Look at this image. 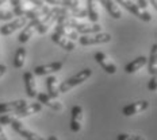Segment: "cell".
Segmentation results:
<instances>
[{"mask_svg": "<svg viewBox=\"0 0 157 140\" xmlns=\"http://www.w3.org/2000/svg\"><path fill=\"white\" fill-rule=\"evenodd\" d=\"M27 105V101L26 100H15V101H8V102H0V115L4 113H14L18 109H21L22 106Z\"/></svg>", "mask_w": 157, "mask_h": 140, "instance_id": "obj_14", "label": "cell"}, {"mask_svg": "<svg viewBox=\"0 0 157 140\" xmlns=\"http://www.w3.org/2000/svg\"><path fill=\"white\" fill-rule=\"evenodd\" d=\"M48 140H58V138L57 136H54V135H52V136H49L48 138Z\"/></svg>", "mask_w": 157, "mask_h": 140, "instance_id": "obj_32", "label": "cell"}, {"mask_svg": "<svg viewBox=\"0 0 157 140\" xmlns=\"http://www.w3.org/2000/svg\"><path fill=\"white\" fill-rule=\"evenodd\" d=\"M46 88H48V96L52 97L53 100H57L60 96V90H58V85H57V78L54 76H49L46 78Z\"/></svg>", "mask_w": 157, "mask_h": 140, "instance_id": "obj_20", "label": "cell"}, {"mask_svg": "<svg viewBox=\"0 0 157 140\" xmlns=\"http://www.w3.org/2000/svg\"><path fill=\"white\" fill-rule=\"evenodd\" d=\"M148 71L150 76H156L157 73V43H155L150 48V55L148 58Z\"/></svg>", "mask_w": 157, "mask_h": 140, "instance_id": "obj_21", "label": "cell"}, {"mask_svg": "<svg viewBox=\"0 0 157 140\" xmlns=\"http://www.w3.org/2000/svg\"><path fill=\"white\" fill-rule=\"evenodd\" d=\"M50 38H52V41H53L56 45H58V46L63 47L64 50H67V51H73L75 48H76V45H75V42H72V41H69V39L61 37V35L56 34V32L52 34Z\"/></svg>", "mask_w": 157, "mask_h": 140, "instance_id": "obj_16", "label": "cell"}, {"mask_svg": "<svg viewBox=\"0 0 157 140\" xmlns=\"http://www.w3.org/2000/svg\"><path fill=\"white\" fill-rule=\"evenodd\" d=\"M100 4L106 8V11L110 14V16H113L114 19H121L122 12H121L119 5H118L115 2H113V0H102Z\"/></svg>", "mask_w": 157, "mask_h": 140, "instance_id": "obj_17", "label": "cell"}, {"mask_svg": "<svg viewBox=\"0 0 157 140\" xmlns=\"http://www.w3.org/2000/svg\"><path fill=\"white\" fill-rule=\"evenodd\" d=\"M0 140H8L7 136H6V133L2 131V125H0Z\"/></svg>", "mask_w": 157, "mask_h": 140, "instance_id": "obj_31", "label": "cell"}, {"mask_svg": "<svg viewBox=\"0 0 157 140\" xmlns=\"http://www.w3.org/2000/svg\"><path fill=\"white\" fill-rule=\"evenodd\" d=\"M95 61L103 67V70L109 74H115L117 73V65L107 57V54L102 53V51H98L95 53Z\"/></svg>", "mask_w": 157, "mask_h": 140, "instance_id": "obj_7", "label": "cell"}, {"mask_svg": "<svg viewBox=\"0 0 157 140\" xmlns=\"http://www.w3.org/2000/svg\"><path fill=\"white\" fill-rule=\"evenodd\" d=\"M11 5H12V14L14 16H25L26 11H27V7H26V3L21 2V0H11Z\"/></svg>", "mask_w": 157, "mask_h": 140, "instance_id": "obj_22", "label": "cell"}, {"mask_svg": "<svg viewBox=\"0 0 157 140\" xmlns=\"http://www.w3.org/2000/svg\"><path fill=\"white\" fill-rule=\"evenodd\" d=\"M23 82H25V89H26V93L30 99H34L37 97V82H35V78H34V74L31 71H26L23 74Z\"/></svg>", "mask_w": 157, "mask_h": 140, "instance_id": "obj_11", "label": "cell"}, {"mask_svg": "<svg viewBox=\"0 0 157 140\" xmlns=\"http://www.w3.org/2000/svg\"><path fill=\"white\" fill-rule=\"evenodd\" d=\"M29 23V20L25 18V16H22V18H18V19H14L12 22H10V23H6L4 26H2L0 27V34L2 35H11L14 31L19 30V28H25V26Z\"/></svg>", "mask_w": 157, "mask_h": 140, "instance_id": "obj_6", "label": "cell"}, {"mask_svg": "<svg viewBox=\"0 0 157 140\" xmlns=\"http://www.w3.org/2000/svg\"><path fill=\"white\" fill-rule=\"evenodd\" d=\"M64 66V63L61 61H56V62H50L46 65H41V66H37L34 69V74L35 76H46V74L50 73H56V71L61 70Z\"/></svg>", "mask_w": 157, "mask_h": 140, "instance_id": "obj_8", "label": "cell"}, {"mask_svg": "<svg viewBox=\"0 0 157 140\" xmlns=\"http://www.w3.org/2000/svg\"><path fill=\"white\" fill-rule=\"evenodd\" d=\"M6 71H7V66H6V65H0V77L4 76Z\"/></svg>", "mask_w": 157, "mask_h": 140, "instance_id": "obj_30", "label": "cell"}, {"mask_svg": "<svg viewBox=\"0 0 157 140\" xmlns=\"http://www.w3.org/2000/svg\"><path fill=\"white\" fill-rule=\"evenodd\" d=\"M16 117L14 113H7V115H2L0 116V124L2 125H11L14 121H16Z\"/></svg>", "mask_w": 157, "mask_h": 140, "instance_id": "obj_25", "label": "cell"}, {"mask_svg": "<svg viewBox=\"0 0 157 140\" xmlns=\"http://www.w3.org/2000/svg\"><path fill=\"white\" fill-rule=\"evenodd\" d=\"M146 63H148V58L144 57V55H140V57H137L136 59H133L130 63H127V65H126L125 71H126V73H129V74L136 73V71L141 70Z\"/></svg>", "mask_w": 157, "mask_h": 140, "instance_id": "obj_15", "label": "cell"}, {"mask_svg": "<svg viewBox=\"0 0 157 140\" xmlns=\"http://www.w3.org/2000/svg\"><path fill=\"white\" fill-rule=\"evenodd\" d=\"M60 4L61 7L68 9V11H73V9L80 8V2L78 0H65V2H61Z\"/></svg>", "mask_w": 157, "mask_h": 140, "instance_id": "obj_24", "label": "cell"}, {"mask_svg": "<svg viewBox=\"0 0 157 140\" xmlns=\"http://www.w3.org/2000/svg\"><path fill=\"white\" fill-rule=\"evenodd\" d=\"M111 41V35L107 32H98L92 35H83L78 37V43L81 46H94V45H104Z\"/></svg>", "mask_w": 157, "mask_h": 140, "instance_id": "obj_2", "label": "cell"}, {"mask_svg": "<svg viewBox=\"0 0 157 140\" xmlns=\"http://www.w3.org/2000/svg\"><path fill=\"white\" fill-rule=\"evenodd\" d=\"M11 125H12V128H14L15 132H18L19 135L22 136V138H25V139H27V140H45L42 136H39L35 132H33L31 129H29L27 127H26L22 121H19V120L14 121Z\"/></svg>", "mask_w": 157, "mask_h": 140, "instance_id": "obj_5", "label": "cell"}, {"mask_svg": "<svg viewBox=\"0 0 157 140\" xmlns=\"http://www.w3.org/2000/svg\"><path fill=\"white\" fill-rule=\"evenodd\" d=\"M148 89L150 90V92H155V90L157 89V78H156V76H153V77L149 80Z\"/></svg>", "mask_w": 157, "mask_h": 140, "instance_id": "obj_28", "label": "cell"}, {"mask_svg": "<svg viewBox=\"0 0 157 140\" xmlns=\"http://www.w3.org/2000/svg\"><path fill=\"white\" fill-rule=\"evenodd\" d=\"M136 4L138 5L140 8H142V9H146V7H148V4H149V2H146V0H138V2H137Z\"/></svg>", "mask_w": 157, "mask_h": 140, "instance_id": "obj_29", "label": "cell"}, {"mask_svg": "<svg viewBox=\"0 0 157 140\" xmlns=\"http://www.w3.org/2000/svg\"><path fill=\"white\" fill-rule=\"evenodd\" d=\"M117 4H121L122 7H125L129 12H132L134 16H137V18L141 19V20H144V22H150L152 20V15H150L146 9L140 8L136 3L129 2V0H121V2L117 3Z\"/></svg>", "mask_w": 157, "mask_h": 140, "instance_id": "obj_3", "label": "cell"}, {"mask_svg": "<svg viewBox=\"0 0 157 140\" xmlns=\"http://www.w3.org/2000/svg\"><path fill=\"white\" fill-rule=\"evenodd\" d=\"M26 48L25 47H19L18 50H16L15 53V57H14V66L16 69H21V67H23L25 65V59H26Z\"/></svg>", "mask_w": 157, "mask_h": 140, "instance_id": "obj_23", "label": "cell"}, {"mask_svg": "<svg viewBox=\"0 0 157 140\" xmlns=\"http://www.w3.org/2000/svg\"><path fill=\"white\" fill-rule=\"evenodd\" d=\"M4 4V2H3V0H0V5H3Z\"/></svg>", "mask_w": 157, "mask_h": 140, "instance_id": "obj_33", "label": "cell"}, {"mask_svg": "<svg viewBox=\"0 0 157 140\" xmlns=\"http://www.w3.org/2000/svg\"><path fill=\"white\" fill-rule=\"evenodd\" d=\"M83 106L75 105L72 108V121H71V129L72 132H78L83 125Z\"/></svg>", "mask_w": 157, "mask_h": 140, "instance_id": "obj_9", "label": "cell"}, {"mask_svg": "<svg viewBox=\"0 0 157 140\" xmlns=\"http://www.w3.org/2000/svg\"><path fill=\"white\" fill-rule=\"evenodd\" d=\"M117 140H146L144 136L140 135H130V133H119L117 136Z\"/></svg>", "mask_w": 157, "mask_h": 140, "instance_id": "obj_26", "label": "cell"}, {"mask_svg": "<svg viewBox=\"0 0 157 140\" xmlns=\"http://www.w3.org/2000/svg\"><path fill=\"white\" fill-rule=\"evenodd\" d=\"M37 99H38V102L41 104V105H46L49 106L50 109L56 110V112H61V110L64 109V105L63 102H60L58 100H53L52 97H49L46 93H38L37 94Z\"/></svg>", "mask_w": 157, "mask_h": 140, "instance_id": "obj_10", "label": "cell"}, {"mask_svg": "<svg viewBox=\"0 0 157 140\" xmlns=\"http://www.w3.org/2000/svg\"><path fill=\"white\" fill-rule=\"evenodd\" d=\"M45 19V16H42V18H35L33 19V20H30L27 24L25 26L23 31L21 32V35H19L18 41L21 42V43H26V42L30 41V38L33 37V34H34V31L37 30V27L39 24H41V22Z\"/></svg>", "mask_w": 157, "mask_h": 140, "instance_id": "obj_4", "label": "cell"}, {"mask_svg": "<svg viewBox=\"0 0 157 140\" xmlns=\"http://www.w3.org/2000/svg\"><path fill=\"white\" fill-rule=\"evenodd\" d=\"M56 34H58V35H61V37H64V38H67V39H69V41H76V39L78 38V34L76 31L73 30V28H69V27H67V26H63V24H56Z\"/></svg>", "mask_w": 157, "mask_h": 140, "instance_id": "obj_18", "label": "cell"}, {"mask_svg": "<svg viewBox=\"0 0 157 140\" xmlns=\"http://www.w3.org/2000/svg\"><path fill=\"white\" fill-rule=\"evenodd\" d=\"M12 11H7V9H0V20H10L12 19Z\"/></svg>", "mask_w": 157, "mask_h": 140, "instance_id": "obj_27", "label": "cell"}, {"mask_svg": "<svg viewBox=\"0 0 157 140\" xmlns=\"http://www.w3.org/2000/svg\"><path fill=\"white\" fill-rule=\"evenodd\" d=\"M42 109V105L39 102H31V104H27V105L22 106L21 109H18L16 112H14V115L16 119H21V117H26V116H30V115H34V113H38L41 112Z\"/></svg>", "mask_w": 157, "mask_h": 140, "instance_id": "obj_13", "label": "cell"}, {"mask_svg": "<svg viewBox=\"0 0 157 140\" xmlns=\"http://www.w3.org/2000/svg\"><path fill=\"white\" fill-rule=\"evenodd\" d=\"M148 108H149V102L142 100V101L132 102V104H129V105L123 106L122 113L125 116H133V115H137V113L142 112V110H146Z\"/></svg>", "mask_w": 157, "mask_h": 140, "instance_id": "obj_12", "label": "cell"}, {"mask_svg": "<svg viewBox=\"0 0 157 140\" xmlns=\"http://www.w3.org/2000/svg\"><path fill=\"white\" fill-rule=\"evenodd\" d=\"M87 18L92 22V24H96L99 22V8H98V3L94 0H88L87 2Z\"/></svg>", "mask_w": 157, "mask_h": 140, "instance_id": "obj_19", "label": "cell"}, {"mask_svg": "<svg viewBox=\"0 0 157 140\" xmlns=\"http://www.w3.org/2000/svg\"><path fill=\"white\" fill-rule=\"evenodd\" d=\"M91 76H92V70H91V69H83V70H80L77 74H75V76H72L71 78L65 80L64 82H61V85L58 86V90H60V93L69 92V90L73 89L75 86L81 85L83 82H86V81Z\"/></svg>", "mask_w": 157, "mask_h": 140, "instance_id": "obj_1", "label": "cell"}]
</instances>
